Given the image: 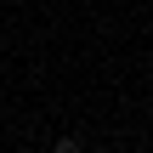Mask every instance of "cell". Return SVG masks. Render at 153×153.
<instances>
[{
  "mask_svg": "<svg viewBox=\"0 0 153 153\" xmlns=\"http://www.w3.org/2000/svg\"><path fill=\"white\" fill-rule=\"evenodd\" d=\"M51 153H85V142H79V136H57V148Z\"/></svg>",
  "mask_w": 153,
  "mask_h": 153,
  "instance_id": "cell-1",
  "label": "cell"
}]
</instances>
